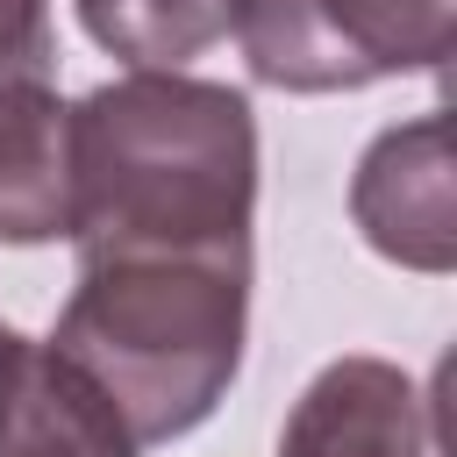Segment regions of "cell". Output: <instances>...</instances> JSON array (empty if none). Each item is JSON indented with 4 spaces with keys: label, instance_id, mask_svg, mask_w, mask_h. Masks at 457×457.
<instances>
[{
    "label": "cell",
    "instance_id": "ba28073f",
    "mask_svg": "<svg viewBox=\"0 0 457 457\" xmlns=\"http://www.w3.org/2000/svg\"><path fill=\"white\" fill-rule=\"evenodd\" d=\"M243 0H79L86 36L136 71H186L236 29Z\"/></svg>",
    "mask_w": 457,
    "mask_h": 457
},
{
    "label": "cell",
    "instance_id": "52a82bcc",
    "mask_svg": "<svg viewBox=\"0 0 457 457\" xmlns=\"http://www.w3.org/2000/svg\"><path fill=\"white\" fill-rule=\"evenodd\" d=\"M71 236V107L57 79H0V243Z\"/></svg>",
    "mask_w": 457,
    "mask_h": 457
},
{
    "label": "cell",
    "instance_id": "9c48e42d",
    "mask_svg": "<svg viewBox=\"0 0 457 457\" xmlns=\"http://www.w3.org/2000/svg\"><path fill=\"white\" fill-rule=\"evenodd\" d=\"M0 79H57L50 0H0Z\"/></svg>",
    "mask_w": 457,
    "mask_h": 457
},
{
    "label": "cell",
    "instance_id": "6da1fadb",
    "mask_svg": "<svg viewBox=\"0 0 457 457\" xmlns=\"http://www.w3.org/2000/svg\"><path fill=\"white\" fill-rule=\"evenodd\" d=\"M257 121L236 86L129 71L71 107L79 257H250Z\"/></svg>",
    "mask_w": 457,
    "mask_h": 457
},
{
    "label": "cell",
    "instance_id": "5b68a950",
    "mask_svg": "<svg viewBox=\"0 0 457 457\" xmlns=\"http://www.w3.org/2000/svg\"><path fill=\"white\" fill-rule=\"evenodd\" d=\"M278 457H428V400L386 357H336L293 400Z\"/></svg>",
    "mask_w": 457,
    "mask_h": 457
},
{
    "label": "cell",
    "instance_id": "30bf717a",
    "mask_svg": "<svg viewBox=\"0 0 457 457\" xmlns=\"http://www.w3.org/2000/svg\"><path fill=\"white\" fill-rule=\"evenodd\" d=\"M7 336H14V328H7V321H0V350H7Z\"/></svg>",
    "mask_w": 457,
    "mask_h": 457
},
{
    "label": "cell",
    "instance_id": "7a4b0ae2",
    "mask_svg": "<svg viewBox=\"0 0 457 457\" xmlns=\"http://www.w3.org/2000/svg\"><path fill=\"white\" fill-rule=\"evenodd\" d=\"M250 257H79L50 350L121 414L129 443H179L243 371Z\"/></svg>",
    "mask_w": 457,
    "mask_h": 457
},
{
    "label": "cell",
    "instance_id": "3957f363",
    "mask_svg": "<svg viewBox=\"0 0 457 457\" xmlns=\"http://www.w3.org/2000/svg\"><path fill=\"white\" fill-rule=\"evenodd\" d=\"M228 36L250 79L278 93H357L400 71H443L457 0H243Z\"/></svg>",
    "mask_w": 457,
    "mask_h": 457
},
{
    "label": "cell",
    "instance_id": "277c9868",
    "mask_svg": "<svg viewBox=\"0 0 457 457\" xmlns=\"http://www.w3.org/2000/svg\"><path fill=\"white\" fill-rule=\"evenodd\" d=\"M350 214L364 243L407 271H450L457 264V200H450V121L421 114L407 129H386L357 179H350Z\"/></svg>",
    "mask_w": 457,
    "mask_h": 457
},
{
    "label": "cell",
    "instance_id": "8992f818",
    "mask_svg": "<svg viewBox=\"0 0 457 457\" xmlns=\"http://www.w3.org/2000/svg\"><path fill=\"white\" fill-rule=\"evenodd\" d=\"M0 457H136L100 386L50 343L7 336L0 350Z\"/></svg>",
    "mask_w": 457,
    "mask_h": 457
}]
</instances>
